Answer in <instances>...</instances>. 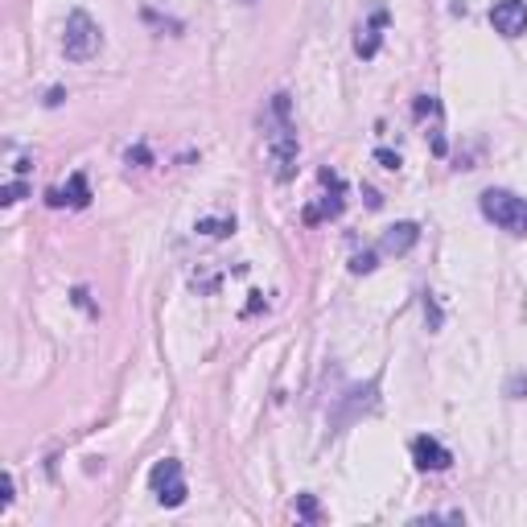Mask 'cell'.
<instances>
[{
  "instance_id": "6da1fadb",
  "label": "cell",
  "mask_w": 527,
  "mask_h": 527,
  "mask_svg": "<svg viewBox=\"0 0 527 527\" xmlns=\"http://www.w3.org/2000/svg\"><path fill=\"white\" fill-rule=\"evenodd\" d=\"M272 120H276V128L268 132L272 173H276V182H289L293 178V165H297V132L289 124V95H276L272 99Z\"/></svg>"
},
{
  "instance_id": "7a4b0ae2",
  "label": "cell",
  "mask_w": 527,
  "mask_h": 527,
  "mask_svg": "<svg viewBox=\"0 0 527 527\" xmlns=\"http://www.w3.org/2000/svg\"><path fill=\"white\" fill-rule=\"evenodd\" d=\"M482 219L495 223L507 235H527V198L511 194V190H482L478 198Z\"/></svg>"
},
{
  "instance_id": "3957f363",
  "label": "cell",
  "mask_w": 527,
  "mask_h": 527,
  "mask_svg": "<svg viewBox=\"0 0 527 527\" xmlns=\"http://www.w3.org/2000/svg\"><path fill=\"white\" fill-rule=\"evenodd\" d=\"M99 46H103V29L83 9H75V13L66 17V33H62V54H66V62H91L99 54Z\"/></svg>"
},
{
  "instance_id": "277c9868",
  "label": "cell",
  "mask_w": 527,
  "mask_h": 527,
  "mask_svg": "<svg viewBox=\"0 0 527 527\" xmlns=\"http://www.w3.org/2000/svg\"><path fill=\"white\" fill-rule=\"evenodd\" d=\"M149 486L161 507H182L186 503V478H182V462L178 458H161L149 470Z\"/></svg>"
},
{
  "instance_id": "5b68a950",
  "label": "cell",
  "mask_w": 527,
  "mask_h": 527,
  "mask_svg": "<svg viewBox=\"0 0 527 527\" xmlns=\"http://www.w3.org/2000/svg\"><path fill=\"white\" fill-rule=\"evenodd\" d=\"M490 25L503 38H523L527 33V0H499L495 9H490Z\"/></svg>"
},
{
  "instance_id": "8992f818",
  "label": "cell",
  "mask_w": 527,
  "mask_h": 527,
  "mask_svg": "<svg viewBox=\"0 0 527 527\" xmlns=\"http://www.w3.org/2000/svg\"><path fill=\"white\" fill-rule=\"evenodd\" d=\"M412 462H416V470H433V474H441V470H449L453 466V453L437 441V437H412Z\"/></svg>"
},
{
  "instance_id": "52a82bcc",
  "label": "cell",
  "mask_w": 527,
  "mask_h": 527,
  "mask_svg": "<svg viewBox=\"0 0 527 527\" xmlns=\"http://www.w3.org/2000/svg\"><path fill=\"white\" fill-rule=\"evenodd\" d=\"M46 202L50 206H87L91 202V186H87V178H83V173H75V178H70L66 186H58V190H50L46 194Z\"/></svg>"
},
{
  "instance_id": "ba28073f",
  "label": "cell",
  "mask_w": 527,
  "mask_h": 527,
  "mask_svg": "<svg viewBox=\"0 0 527 527\" xmlns=\"http://www.w3.org/2000/svg\"><path fill=\"white\" fill-rule=\"evenodd\" d=\"M416 239H420V227H416V223H396V227H388V235H383L379 252H388V256H404V252H412V248H416Z\"/></svg>"
},
{
  "instance_id": "9c48e42d",
  "label": "cell",
  "mask_w": 527,
  "mask_h": 527,
  "mask_svg": "<svg viewBox=\"0 0 527 527\" xmlns=\"http://www.w3.org/2000/svg\"><path fill=\"white\" fill-rule=\"evenodd\" d=\"M198 231H202V235L223 239V235H231V231H235V219H202V223H198Z\"/></svg>"
},
{
  "instance_id": "30bf717a",
  "label": "cell",
  "mask_w": 527,
  "mask_h": 527,
  "mask_svg": "<svg viewBox=\"0 0 527 527\" xmlns=\"http://www.w3.org/2000/svg\"><path fill=\"white\" fill-rule=\"evenodd\" d=\"M297 507H301V515H305V519H318V503H313L309 495H301V499H297Z\"/></svg>"
},
{
  "instance_id": "8fae6325",
  "label": "cell",
  "mask_w": 527,
  "mask_h": 527,
  "mask_svg": "<svg viewBox=\"0 0 527 527\" xmlns=\"http://www.w3.org/2000/svg\"><path fill=\"white\" fill-rule=\"evenodd\" d=\"M375 268V256L367 252V256H355V264H350V272H371Z\"/></svg>"
},
{
  "instance_id": "7c38bea8",
  "label": "cell",
  "mask_w": 527,
  "mask_h": 527,
  "mask_svg": "<svg viewBox=\"0 0 527 527\" xmlns=\"http://www.w3.org/2000/svg\"><path fill=\"white\" fill-rule=\"evenodd\" d=\"M21 194H25V186H21V182H13V186H9V190H5V202H17V198H21Z\"/></svg>"
},
{
  "instance_id": "4fadbf2b",
  "label": "cell",
  "mask_w": 527,
  "mask_h": 527,
  "mask_svg": "<svg viewBox=\"0 0 527 527\" xmlns=\"http://www.w3.org/2000/svg\"><path fill=\"white\" fill-rule=\"evenodd\" d=\"M379 161H383V169H400V157H392V153H379Z\"/></svg>"
}]
</instances>
